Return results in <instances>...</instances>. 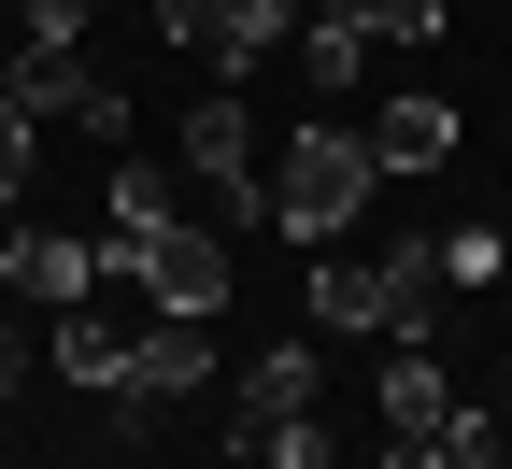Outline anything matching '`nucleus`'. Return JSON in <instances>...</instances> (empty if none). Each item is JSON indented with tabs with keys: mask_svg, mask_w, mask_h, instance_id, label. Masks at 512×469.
Masks as SVG:
<instances>
[{
	"mask_svg": "<svg viewBox=\"0 0 512 469\" xmlns=\"http://www.w3.org/2000/svg\"><path fill=\"white\" fill-rule=\"evenodd\" d=\"M427 285H441V228H399L370 256L313 271V327H370V342H427Z\"/></svg>",
	"mask_w": 512,
	"mask_h": 469,
	"instance_id": "f257e3e1",
	"label": "nucleus"
},
{
	"mask_svg": "<svg viewBox=\"0 0 512 469\" xmlns=\"http://www.w3.org/2000/svg\"><path fill=\"white\" fill-rule=\"evenodd\" d=\"M370 185H384V171H370V143H356L342 114H313L299 143L271 157V228H285V242H342V228L370 214Z\"/></svg>",
	"mask_w": 512,
	"mask_h": 469,
	"instance_id": "f03ea898",
	"label": "nucleus"
},
{
	"mask_svg": "<svg viewBox=\"0 0 512 469\" xmlns=\"http://www.w3.org/2000/svg\"><path fill=\"white\" fill-rule=\"evenodd\" d=\"M100 285H143L157 313H228V242H214V228H185V214L100 228Z\"/></svg>",
	"mask_w": 512,
	"mask_h": 469,
	"instance_id": "7ed1b4c3",
	"label": "nucleus"
},
{
	"mask_svg": "<svg viewBox=\"0 0 512 469\" xmlns=\"http://www.w3.org/2000/svg\"><path fill=\"white\" fill-rule=\"evenodd\" d=\"M441 427H456V370H441L427 342H399L370 370V455L384 469H441Z\"/></svg>",
	"mask_w": 512,
	"mask_h": 469,
	"instance_id": "20e7f679",
	"label": "nucleus"
},
{
	"mask_svg": "<svg viewBox=\"0 0 512 469\" xmlns=\"http://www.w3.org/2000/svg\"><path fill=\"white\" fill-rule=\"evenodd\" d=\"M185 171H200L242 228L271 214V171H256V114H242V86H200V100H185Z\"/></svg>",
	"mask_w": 512,
	"mask_h": 469,
	"instance_id": "39448f33",
	"label": "nucleus"
},
{
	"mask_svg": "<svg viewBox=\"0 0 512 469\" xmlns=\"http://www.w3.org/2000/svg\"><path fill=\"white\" fill-rule=\"evenodd\" d=\"M15 100L29 114H72L86 143H128V86L86 72V43H15Z\"/></svg>",
	"mask_w": 512,
	"mask_h": 469,
	"instance_id": "423d86ee",
	"label": "nucleus"
},
{
	"mask_svg": "<svg viewBox=\"0 0 512 469\" xmlns=\"http://www.w3.org/2000/svg\"><path fill=\"white\" fill-rule=\"evenodd\" d=\"M185 384H214V313H157L143 342H128L114 413H128V427H157V398H185Z\"/></svg>",
	"mask_w": 512,
	"mask_h": 469,
	"instance_id": "0eeeda50",
	"label": "nucleus"
},
{
	"mask_svg": "<svg viewBox=\"0 0 512 469\" xmlns=\"http://www.w3.org/2000/svg\"><path fill=\"white\" fill-rule=\"evenodd\" d=\"M370 171H441L456 157V100H427V86H399V100H370Z\"/></svg>",
	"mask_w": 512,
	"mask_h": 469,
	"instance_id": "6e6552de",
	"label": "nucleus"
},
{
	"mask_svg": "<svg viewBox=\"0 0 512 469\" xmlns=\"http://www.w3.org/2000/svg\"><path fill=\"white\" fill-rule=\"evenodd\" d=\"M0 285L43 299V313H72V299L100 285V242H72V228H15V242H0Z\"/></svg>",
	"mask_w": 512,
	"mask_h": 469,
	"instance_id": "1a4fd4ad",
	"label": "nucleus"
},
{
	"mask_svg": "<svg viewBox=\"0 0 512 469\" xmlns=\"http://www.w3.org/2000/svg\"><path fill=\"white\" fill-rule=\"evenodd\" d=\"M299 72H313V100H356V72H370V0H328V15L299 29Z\"/></svg>",
	"mask_w": 512,
	"mask_h": 469,
	"instance_id": "9d476101",
	"label": "nucleus"
},
{
	"mask_svg": "<svg viewBox=\"0 0 512 469\" xmlns=\"http://www.w3.org/2000/svg\"><path fill=\"white\" fill-rule=\"evenodd\" d=\"M228 455H256V469H342V427H328V398H313V413H256V427H228Z\"/></svg>",
	"mask_w": 512,
	"mask_h": 469,
	"instance_id": "9b49d317",
	"label": "nucleus"
},
{
	"mask_svg": "<svg viewBox=\"0 0 512 469\" xmlns=\"http://www.w3.org/2000/svg\"><path fill=\"white\" fill-rule=\"evenodd\" d=\"M313 398H328V370H313V342H271L242 370V398H228V427H256V413H313Z\"/></svg>",
	"mask_w": 512,
	"mask_h": 469,
	"instance_id": "f8f14e48",
	"label": "nucleus"
},
{
	"mask_svg": "<svg viewBox=\"0 0 512 469\" xmlns=\"http://www.w3.org/2000/svg\"><path fill=\"white\" fill-rule=\"evenodd\" d=\"M57 370H72V384H100V398H114V384H128V327L72 299V313H57Z\"/></svg>",
	"mask_w": 512,
	"mask_h": 469,
	"instance_id": "ddd939ff",
	"label": "nucleus"
},
{
	"mask_svg": "<svg viewBox=\"0 0 512 469\" xmlns=\"http://www.w3.org/2000/svg\"><path fill=\"white\" fill-rule=\"evenodd\" d=\"M29 171H43V143H29V100L0 86V214H15V199H29Z\"/></svg>",
	"mask_w": 512,
	"mask_h": 469,
	"instance_id": "4468645a",
	"label": "nucleus"
},
{
	"mask_svg": "<svg viewBox=\"0 0 512 469\" xmlns=\"http://www.w3.org/2000/svg\"><path fill=\"white\" fill-rule=\"evenodd\" d=\"M441 285H498V228H441Z\"/></svg>",
	"mask_w": 512,
	"mask_h": 469,
	"instance_id": "2eb2a0df",
	"label": "nucleus"
},
{
	"mask_svg": "<svg viewBox=\"0 0 512 469\" xmlns=\"http://www.w3.org/2000/svg\"><path fill=\"white\" fill-rule=\"evenodd\" d=\"M498 455V413H484V398H456V427H441V469H484Z\"/></svg>",
	"mask_w": 512,
	"mask_h": 469,
	"instance_id": "dca6fc26",
	"label": "nucleus"
},
{
	"mask_svg": "<svg viewBox=\"0 0 512 469\" xmlns=\"http://www.w3.org/2000/svg\"><path fill=\"white\" fill-rule=\"evenodd\" d=\"M86 15H100V0H15V29H29V43H86Z\"/></svg>",
	"mask_w": 512,
	"mask_h": 469,
	"instance_id": "f3484780",
	"label": "nucleus"
},
{
	"mask_svg": "<svg viewBox=\"0 0 512 469\" xmlns=\"http://www.w3.org/2000/svg\"><path fill=\"white\" fill-rule=\"evenodd\" d=\"M370 43H441V0H370Z\"/></svg>",
	"mask_w": 512,
	"mask_h": 469,
	"instance_id": "a211bd4d",
	"label": "nucleus"
},
{
	"mask_svg": "<svg viewBox=\"0 0 512 469\" xmlns=\"http://www.w3.org/2000/svg\"><path fill=\"white\" fill-rule=\"evenodd\" d=\"M214 15H228V0H157V43H185V57H200V43H214Z\"/></svg>",
	"mask_w": 512,
	"mask_h": 469,
	"instance_id": "6ab92c4d",
	"label": "nucleus"
},
{
	"mask_svg": "<svg viewBox=\"0 0 512 469\" xmlns=\"http://www.w3.org/2000/svg\"><path fill=\"white\" fill-rule=\"evenodd\" d=\"M15 384H29V342H15V327H0V398H15Z\"/></svg>",
	"mask_w": 512,
	"mask_h": 469,
	"instance_id": "aec40b11",
	"label": "nucleus"
}]
</instances>
